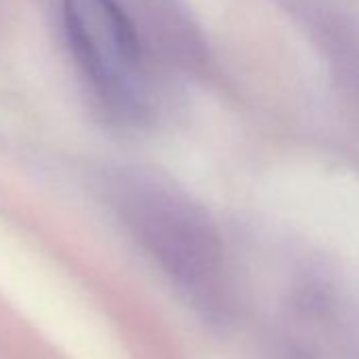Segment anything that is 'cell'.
<instances>
[{"label": "cell", "instance_id": "cell-1", "mask_svg": "<svg viewBox=\"0 0 359 359\" xmlns=\"http://www.w3.org/2000/svg\"><path fill=\"white\" fill-rule=\"evenodd\" d=\"M72 53L102 102L116 112L142 106L144 47L118 0H62Z\"/></svg>", "mask_w": 359, "mask_h": 359}, {"label": "cell", "instance_id": "cell-2", "mask_svg": "<svg viewBox=\"0 0 359 359\" xmlns=\"http://www.w3.org/2000/svg\"><path fill=\"white\" fill-rule=\"evenodd\" d=\"M142 47L182 70L203 66L205 36L184 0H133L131 15Z\"/></svg>", "mask_w": 359, "mask_h": 359}]
</instances>
